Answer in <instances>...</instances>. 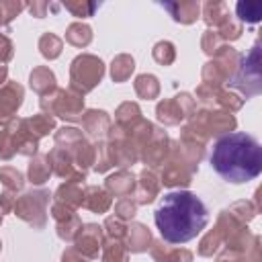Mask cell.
Listing matches in <instances>:
<instances>
[{
    "label": "cell",
    "mask_w": 262,
    "mask_h": 262,
    "mask_svg": "<svg viewBox=\"0 0 262 262\" xmlns=\"http://www.w3.org/2000/svg\"><path fill=\"white\" fill-rule=\"evenodd\" d=\"M66 39H68L70 43L82 47V45H88V43H90L92 31H90V27H86V25H72V27L68 29V33H66Z\"/></svg>",
    "instance_id": "obj_10"
},
{
    "label": "cell",
    "mask_w": 262,
    "mask_h": 262,
    "mask_svg": "<svg viewBox=\"0 0 262 262\" xmlns=\"http://www.w3.org/2000/svg\"><path fill=\"white\" fill-rule=\"evenodd\" d=\"M39 47H41V53L45 57H57L59 51H61V41L55 37V35H43L41 41H39Z\"/></svg>",
    "instance_id": "obj_11"
},
{
    "label": "cell",
    "mask_w": 262,
    "mask_h": 262,
    "mask_svg": "<svg viewBox=\"0 0 262 262\" xmlns=\"http://www.w3.org/2000/svg\"><path fill=\"white\" fill-rule=\"evenodd\" d=\"M20 98H23V88L12 84L8 86L4 92H2V98H0V121L8 119L10 113H14L20 104Z\"/></svg>",
    "instance_id": "obj_5"
},
{
    "label": "cell",
    "mask_w": 262,
    "mask_h": 262,
    "mask_svg": "<svg viewBox=\"0 0 262 262\" xmlns=\"http://www.w3.org/2000/svg\"><path fill=\"white\" fill-rule=\"evenodd\" d=\"M211 166L227 182L254 180L262 172V147L248 133L223 135L213 145Z\"/></svg>",
    "instance_id": "obj_2"
},
{
    "label": "cell",
    "mask_w": 262,
    "mask_h": 262,
    "mask_svg": "<svg viewBox=\"0 0 262 262\" xmlns=\"http://www.w3.org/2000/svg\"><path fill=\"white\" fill-rule=\"evenodd\" d=\"M154 221L164 242L186 244L207 227L209 211L196 194L188 190H174L162 196L154 213Z\"/></svg>",
    "instance_id": "obj_1"
},
{
    "label": "cell",
    "mask_w": 262,
    "mask_h": 262,
    "mask_svg": "<svg viewBox=\"0 0 262 262\" xmlns=\"http://www.w3.org/2000/svg\"><path fill=\"white\" fill-rule=\"evenodd\" d=\"M102 76V61L92 55H80L72 63V80L74 86H80L82 90L94 88V84Z\"/></svg>",
    "instance_id": "obj_4"
},
{
    "label": "cell",
    "mask_w": 262,
    "mask_h": 262,
    "mask_svg": "<svg viewBox=\"0 0 262 262\" xmlns=\"http://www.w3.org/2000/svg\"><path fill=\"white\" fill-rule=\"evenodd\" d=\"M45 8H47L45 2H41V4H33V6H31V12H33L35 16H45Z\"/></svg>",
    "instance_id": "obj_17"
},
{
    "label": "cell",
    "mask_w": 262,
    "mask_h": 262,
    "mask_svg": "<svg viewBox=\"0 0 262 262\" xmlns=\"http://www.w3.org/2000/svg\"><path fill=\"white\" fill-rule=\"evenodd\" d=\"M235 12L242 20L246 23H258L262 16V4L260 2H237L235 4Z\"/></svg>",
    "instance_id": "obj_9"
},
{
    "label": "cell",
    "mask_w": 262,
    "mask_h": 262,
    "mask_svg": "<svg viewBox=\"0 0 262 262\" xmlns=\"http://www.w3.org/2000/svg\"><path fill=\"white\" fill-rule=\"evenodd\" d=\"M10 55H12V45H10V41H8L4 35H0V59L6 61Z\"/></svg>",
    "instance_id": "obj_16"
},
{
    "label": "cell",
    "mask_w": 262,
    "mask_h": 262,
    "mask_svg": "<svg viewBox=\"0 0 262 262\" xmlns=\"http://www.w3.org/2000/svg\"><path fill=\"white\" fill-rule=\"evenodd\" d=\"M100 244V227L98 225H86L78 237V248L86 252L88 256H96Z\"/></svg>",
    "instance_id": "obj_6"
},
{
    "label": "cell",
    "mask_w": 262,
    "mask_h": 262,
    "mask_svg": "<svg viewBox=\"0 0 262 262\" xmlns=\"http://www.w3.org/2000/svg\"><path fill=\"white\" fill-rule=\"evenodd\" d=\"M43 162H35V164H31V170H29V174H31V182H35V184H41V182H45V178H47V174H49V166H41Z\"/></svg>",
    "instance_id": "obj_15"
},
{
    "label": "cell",
    "mask_w": 262,
    "mask_h": 262,
    "mask_svg": "<svg viewBox=\"0 0 262 262\" xmlns=\"http://www.w3.org/2000/svg\"><path fill=\"white\" fill-rule=\"evenodd\" d=\"M133 72V59L127 55H121L113 61V80H125Z\"/></svg>",
    "instance_id": "obj_12"
},
{
    "label": "cell",
    "mask_w": 262,
    "mask_h": 262,
    "mask_svg": "<svg viewBox=\"0 0 262 262\" xmlns=\"http://www.w3.org/2000/svg\"><path fill=\"white\" fill-rule=\"evenodd\" d=\"M96 6L98 4H88V2H82V4L80 2L78 4L76 2H68L66 4V8L74 12V16H92V12L96 10Z\"/></svg>",
    "instance_id": "obj_14"
},
{
    "label": "cell",
    "mask_w": 262,
    "mask_h": 262,
    "mask_svg": "<svg viewBox=\"0 0 262 262\" xmlns=\"http://www.w3.org/2000/svg\"><path fill=\"white\" fill-rule=\"evenodd\" d=\"M233 86L239 88L246 96H254L260 92V47L254 43L250 53L242 59V68L233 78Z\"/></svg>",
    "instance_id": "obj_3"
},
{
    "label": "cell",
    "mask_w": 262,
    "mask_h": 262,
    "mask_svg": "<svg viewBox=\"0 0 262 262\" xmlns=\"http://www.w3.org/2000/svg\"><path fill=\"white\" fill-rule=\"evenodd\" d=\"M166 10L174 16V20L180 23H192L199 14V2H174V4H164Z\"/></svg>",
    "instance_id": "obj_7"
},
{
    "label": "cell",
    "mask_w": 262,
    "mask_h": 262,
    "mask_svg": "<svg viewBox=\"0 0 262 262\" xmlns=\"http://www.w3.org/2000/svg\"><path fill=\"white\" fill-rule=\"evenodd\" d=\"M4 76H6V68L2 66V68H0V84H2V80H4Z\"/></svg>",
    "instance_id": "obj_18"
},
{
    "label": "cell",
    "mask_w": 262,
    "mask_h": 262,
    "mask_svg": "<svg viewBox=\"0 0 262 262\" xmlns=\"http://www.w3.org/2000/svg\"><path fill=\"white\" fill-rule=\"evenodd\" d=\"M205 20H207L209 25H219V23H223V27H225L227 23H231V20H229V10H227V6H225L223 2H207V4H205Z\"/></svg>",
    "instance_id": "obj_8"
},
{
    "label": "cell",
    "mask_w": 262,
    "mask_h": 262,
    "mask_svg": "<svg viewBox=\"0 0 262 262\" xmlns=\"http://www.w3.org/2000/svg\"><path fill=\"white\" fill-rule=\"evenodd\" d=\"M154 57H156L160 63H164V66L172 63V59H174V47H172V43H168V41L158 43L156 49H154Z\"/></svg>",
    "instance_id": "obj_13"
}]
</instances>
